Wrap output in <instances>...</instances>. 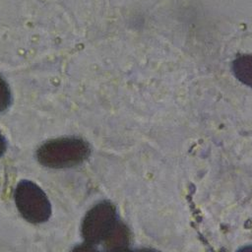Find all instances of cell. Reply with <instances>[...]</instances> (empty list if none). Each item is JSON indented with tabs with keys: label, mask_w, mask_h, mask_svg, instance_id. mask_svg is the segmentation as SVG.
<instances>
[{
	"label": "cell",
	"mask_w": 252,
	"mask_h": 252,
	"mask_svg": "<svg viewBox=\"0 0 252 252\" xmlns=\"http://www.w3.org/2000/svg\"><path fill=\"white\" fill-rule=\"evenodd\" d=\"M12 102V94L7 82L0 76V112L9 108Z\"/></svg>",
	"instance_id": "8992f818"
},
{
	"label": "cell",
	"mask_w": 252,
	"mask_h": 252,
	"mask_svg": "<svg viewBox=\"0 0 252 252\" xmlns=\"http://www.w3.org/2000/svg\"><path fill=\"white\" fill-rule=\"evenodd\" d=\"M71 252H100L95 244H93V243H90V242H85V243H81L79 245H76L72 250Z\"/></svg>",
	"instance_id": "52a82bcc"
},
{
	"label": "cell",
	"mask_w": 252,
	"mask_h": 252,
	"mask_svg": "<svg viewBox=\"0 0 252 252\" xmlns=\"http://www.w3.org/2000/svg\"><path fill=\"white\" fill-rule=\"evenodd\" d=\"M237 252H252V246L243 247L241 250H239V251H237Z\"/></svg>",
	"instance_id": "30bf717a"
},
{
	"label": "cell",
	"mask_w": 252,
	"mask_h": 252,
	"mask_svg": "<svg viewBox=\"0 0 252 252\" xmlns=\"http://www.w3.org/2000/svg\"><path fill=\"white\" fill-rule=\"evenodd\" d=\"M135 252H159L158 250H155V249H152V248H141Z\"/></svg>",
	"instance_id": "9c48e42d"
},
{
	"label": "cell",
	"mask_w": 252,
	"mask_h": 252,
	"mask_svg": "<svg viewBox=\"0 0 252 252\" xmlns=\"http://www.w3.org/2000/svg\"><path fill=\"white\" fill-rule=\"evenodd\" d=\"M111 252H134V251H132V250L128 249V247H127V248H121V249H116V250H113V251H111Z\"/></svg>",
	"instance_id": "8fae6325"
},
{
	"label": "cell",
	"mask_w": 252,
	"mask_h": 252,
	"mask_svg": "<svg viewBox=\"0 0 252 252\" xmlns=\"http://www.w3.org/2000/svg\"><path fill=\"white\" fill-rule=\"evenodd\" d=\"M16 207L21 216L32 223H42L51 216V204L44 191L31 180L20 181L15 189Z\"/></svg>",
	"instance_id": "7a4b0ae2"
},
{
	"label": "cell",
	"mask_w": 252,
	"mask_h": 252,
	"mask_svg": "<svg viewBox=\"0 0 252 252\" xmlns=\"http://www.w3.org/2000/svg\"><path fill=\"white\" fill-rule=\"evenodd\" d=\"M7 149V142L6 139L4 138V136L0 133V157L5 153Z\"/></svg>",
	"instance_id": "ba28073f"
},
{
	"label": "cell",
	"mask_w": 252,
	"mask_h": 252,
	"mask_svg": "<svg viewBox=\"0 0 252 252\" xmlns=\"http://www.w3.org/2000/svg\"><path fill=\"white\" fill-rule=\"evenodd\" d=\"M90 144L80 137H61L41 144L36 151L38 162L49 168H69L84 162L91 155Z\"/></svg>",
	"instance_id": "6da1fadb"
},
{
	"label": "cell",
	"mask_w": 252,
	"mask_h": 252,
	"mask_svg": "<svg viewBox=\"0 0 252 252\" xmlns=\"http://www.w3.org/2000/svg\"><path fill=\"white\" fill-rule=\"evenodd\" d=\"M130 241V232L128 227L121 222L120 220L109 234V236L105 239L104 248L107 252H111L116 249L127 248L128 243Z\"/></svg>",
	"instance_id": "277c9868"
},
{
	"label": "cell",
	"mask_w": 252,
	"mask_h": 252,
	"mask_svg": "<svg viewBox=\"0 0 252 252\" xmlns=\"http://www.w3.org/2000/svg\"><path fill=\"white\" fill-rule=\"evenodd\" d=\"M232 71L235 78L243 85L252 88V55L244 54L234 59Z\"/></svg>",
	"instance_id": "5b68a950"
},
{
	"label": "cell",
	"mask_w": 252,
	"mask_h": 252,
	"mask_svg": "<svg viewBox=\"0 0 252 252\" xmlns=\"http://www.w3.org/2000/svg\"><path fill=\"white\" fill-rule=\"evenodd\" d=\"M118 221L115 206L109 201H100L85 215L81 225L82 236L85 241L95 245L104 242Z\"/></svg>",
	"instance_id": "3957f363"
}]
</instances>
